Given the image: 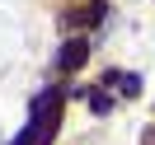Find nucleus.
I'll use <instances>...</instances> for the list:
<instances>
[{"instance_id": "20e7f679", "label": "nucleus", "mask_w": 155, "mask_h": 145, "mask_svg": "<svg viewBox=\"0 0 155 145\" xmlns=\"http://www.w3.org/2000/svg\"><path fill=\"white\" fill-rule=\"evenodd\" d=\"M89 108H94V112H108V108H113V98H108V94H89Z\"/></svg>"}, {"instance_id": "f03ea898", "label": "nucleus", "mask_w": 155, "mask_h": 145, "mask_svg": "<svg viewBox=\"0 0 155 145\" xmlns=\"http://www.w3.org/2000/svg\"><path fill=\"white\" fill-rule=\"evenodd\" d=\"M89 61V42L85 38H71L66 47H61V70H80Z\"/></svg>"}, {"instance_id": "f257e3e1", "label": "nucleus", "mask_w": 155, "mask_h": 145, "mask_svg": "<svg viewBox=\"0 0 155 145\" xmlns=\"http://www.w3.org/2000/svg\"><path fill=\"white\" fill-rule=\"evenodd\" d=\"M57 117H61V89L38 94L33 98V122H28V131H24L14 145H47L52 131H57Z\"/></svg>"}, {"instance_id": "7ed1b4c3", "label": "nucleus", "mask_w": 155, "mask_h": 145, "mask_svg": "<svg viewBox=\"0 0 155 145\" xmlns=\"http://www.w3.org/2000/svg\"><path fill=\"white\" fill-rule=\"evenodd\" d=\"M108 80H117L122 94H136V89H141V80H136V75H108Z\"/></svg>"}]
</instances>
